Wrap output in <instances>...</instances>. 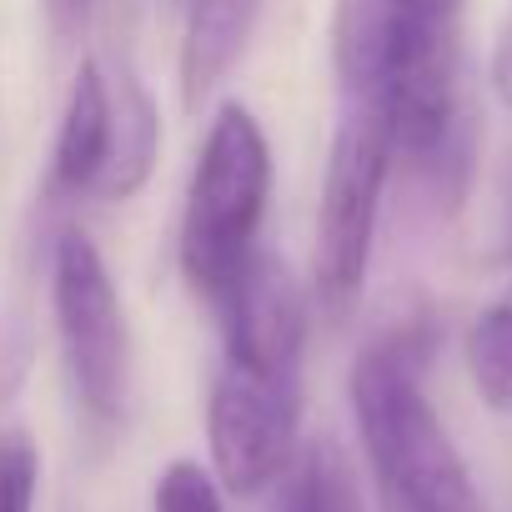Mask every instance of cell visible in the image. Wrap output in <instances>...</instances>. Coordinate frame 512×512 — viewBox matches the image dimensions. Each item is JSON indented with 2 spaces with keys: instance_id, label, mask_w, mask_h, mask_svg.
Returning a JSON list of instances; mask_svg holds the SVG:
<instances>
[{
  "instance_id": "6da1fadb",
  "label": "cell",
  "mask_w": 512,
  "mask_h": 512,
  "mask_svg": "<svg viewBox=\"0 0 512 512\" xmlns=\"http://www.w3.org/2000/svg\"><path fill=\"white\" fill-rule=\"evenodd\" d=\"M332 66L342 96L382 116L392 161L422 181L477 151L462 96V0H337Z\"/></svg>"
},
{
  "instance_id": "7a4b0ae2",
  "label": "cell",
  "mask_w": 512,
  "mask_h": 512,
  "mask_svg": "<svg viewBox=\"0 0 512 512\" xmlns=\"http://www.w3.org/2000/svg\"><path fill=\"white\" fill-rule=\"evenodd\" d=\"M432 352V317H407L377 332L347 377V402L382 512H482L477 482L422 392Z\"/></svg>"
},
{
  "instance_id": "3957f363",
  "label": "cell",
  "mask_w": 512,
  "mask_h": 512,
  "mask_svg": "<svg viewBox=\"0 0 512 512\" xmlns=\"http://www.w3.org/2000/svg\"><path fill=\"white\" fill-rule=\"evenodd\" d=\"M272 196V146L241 101H226L196 151L181 206V277L201 302H221L256 256V231Z\"/></svg>"
},
{
  "instance_id": "277c9868",
  "label": "cell",
  "mask_w": 512,
  "mask_h": 512,
  "mask_svg": "<svg viewBox=\"0 0 512 512\" xmlns=\"http://www.w3.org/2000/svg\"><path fill=\"white\" fill-rule=\"evenodd\" d=\"M392 141L372 106L347 101V116L332 136L322 206H317V246H312V292L327 317H347L372 272V241L382 216V191L392 176Z\"/></svg>"
},
{
  "instance_id": "5b68a950",
  "label": "cell",
  "mask_w": 512,
  "mask_h": 512,
  "mask_svg": "<svg viewBox=\"0 0 512 512\" xmlns=\"http://www.w3.org/2000/svg\"><path fill=\"white\" fill-rule=\"evenodd\" d=\"M302 437V372L221 362L206 397L211 477L231 497H256L287 477Z\"/></svg>"
},
{
  "instance_id": "8992f818",
  "label": "cell",
  "mask_w": 512,
  "mask_h": 512,
  "mask_svg": "<svg viewBox=\"0 0 512 512\" xmlns=\"http://www.w3.org/2000/svg\"><path fill=\"white\" fill-rule=\"evenodd\" d=\"M51 317L76 402L91 422L111 427L126 407V317L106 256L86 231H66L51 256Z\"/></svg>"
},
{
  "instance_id": "52a82bcc",
  "label": "cell",
  "mask_w": 512,
  "mask_h": 512,
  "mask_svg": "<svg viewBox=\"0 0 512 512\" xmlns=\"http://www.w3.org/2000/svg\"><path fill=\"white\" fill-rule=\"evenodd\" d=\"M221 312V337H226V362L267 367V372H302L307 352V292L297 272L272 251H256L246 272L231 282V292L216 302Z\"/></svg>"
},
{
  "instance_id": "ba28073f",
  "label": "cell",
  "mask_w": 512,
  "mask_h": 512,
  "mask_svg": "<svg viewBox=\"0 0 512 512\" xmlns=\"http://www.w3.org/2000/svg\"><path fill=\"white\" fill-rule=\"evenodd\" d=\"M256 16H262V0H186V31L176 61L186 111H201V101L231 76L256 31Z\"/></svg>"
},
{
  "instance_id": "9c48e42d",
  "label": "cell",
  "mask_w": 512,
  "mask_h": 512,
  "mask_svg": "<svg viewBox=\"0 0 512 512\" xmlns=\"http://www.w3.org/2000/svg\"><path fill=\"white\" fill-rule=\"evenodd\" d=\"M106 156H111V81L96 61H81L51 151V191L91 196L106 171Z\"/></svg>"
},
{
  "instance_id": "30bf717a",
  "label": "cell",
  "mask_w": 512,
  "mask_h": 512,
  "mask_svg": "<svg viewBox=\"0 0 512 512\" xmlns=\"http://www.w3.org/2000/svg\"><path fill=\"white\" fill-rule=\"evenodd\" d=\"M156 151H161V116H156L146 86L136 76H121V86H111V156H106V171L91 196L131 201L151 181Z\"/></svg>"
},
{
  "instance_id": "8fae6325",
  "label": "cell",
  "mask_w": 512,
  "mask_h": 512,
  "mask_svg": "<svg viewBox=\"0 0 512 512\" xmlns=\"http://www.w3.org/2000/svg\"><path fill=\"white\" fill-rule=\"evenodd\" d=\"M462 352H467L477 397L492 412H512V292L472 317Z\"/></svg>"
},
{
  "instance_id": "7c38bea8",
  "label": "cell",
  "mask_w": 512,
  "mask_h": 512,
  "mask_svg": "<svg viewBox=\"0 0 512 512\" xmlns=\"http://www.w3.org/2000/svg\"><path fill=\"white\" fill-rule=\"evenodd\" d=\"M277 512H357V492L342 457L332 447H307L282 477Z\"/></svg>"
},
{
  "instance_id": "4fadbf2b",
  "label": "cell",
  "mask_w": 512,
  "mask_h": 512,
  "mask_svg": "<svg viewBox=\"0 0 512 512\" xmlns=\"http://www.w3.org/2000/svg\"><path fill=\"white\" fill-rule=\"evenodd\" d=\"M41 452L21 427H0V512H36Z\"/></svg>"
},
{
  "instance_id": "5bb4252c",
  "label": "cell",
  "mask_w": 512,
  "mask_h": 512,
  "mask_svg": "<svg viewBox=\"0 0 512 512\" xmlns=\"http://www.w3.org/2000/svg\"><path fill=\"white\" fill-rule=\"evenodd\" d=\"M156 512H221V482L181 457L156 477Z\"/></svg>"
},
{
  "instance_id": "9a60e30c",
  "label": "cell",
  "mask_w": 512,
  "mask_h": 512,
  "mask_svg": "<svg viewBox=\"0 0 512 512\" xmlns=\"http://www.w3.org/2000/svg\"><path fill=\"white\" fill-rule=\"evenodd\" d=\"M487 81H492V96L502 101V111H512V16L497 26V41H492V66H487Z\"/></svg>"
},
{
  "instance_id": "2e32d148",
  "label": "cell",
  "mask_w": 512,
  "mask_h": 512,
  "mask_svg": "<svg viewBox=\"0 0 512 512\" xmlns=\"http://www.w3.org/2000/svg\"><path fill=\"white\" fill-rule=\"evenodd\" d=\"M46 6V21H51V31L56 36H81L86 31V21H91V0H41Z\"/></svg>"
},
{
  "instance_id": "e0dca14e",
  "label": "cell",
  "mask_w": 512,
  "mask_h": 512,
  "mask_svg": "<svg viewBox=\"0 0 512 512\" xmlns=\"http://www.w3.org/2000/svg\"><path fill=\"white\" fill-rule=\"evenodd\" d=\"M502 236H497V251H492V262H512V171H507V186H502Z\"/></svg>"
}]
</instances>
